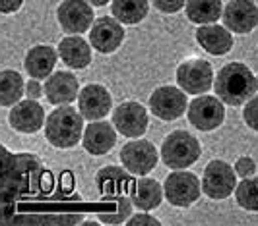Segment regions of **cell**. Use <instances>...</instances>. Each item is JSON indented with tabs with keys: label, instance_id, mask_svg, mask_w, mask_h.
Listing matches in <instances>:
<instances>
[{
	"label": "cell",
	"instance_id": "1",
	"mask_svg": "<svg viewBox=\"0 0 258 226\" xmlns=\"http://www.w3.org/2000/svg\"><path fill=\"white\" fill-rule=\"evenodd\" d=\"M216 97L229 106H241L256 95L258 81L250 68L243 62H231L223 66L214 79Z\"/></svg>",
	"mask_w": 258,
	"mask_h": 226
},
{
	"label": "cell",
	"instance_id": "2",
	"mask_svg": "<svg viewBox=\"0 0 258 226\" xmlns=\"http://www.w3.org/2000/svg\"><path fill=\"white\" fill-rule=\"evenodd\" d=\"M84 116L80 110H76L70 104H62L56 110H52L47 116L45 122V136L47 141L58 147V149H70L76 143H80L82 136V128H84Z\"/></svg>",
	"mask_w": 258,
	"mask_h": 226
},
{
	"label": "cell",
	"instance_id": "3",
	"mask_svg": "<svg viewBox=\"0 0 258 226\" xmlns=\"http://www.w3.org/2000/svg\"><path fill=\"white\" fill-rule=\"evenodd\" d=\"M200 143L186 130L171 132L161 143V161L171 170H184L200 159Z\"/></svg>",
	"mask_w": 258,
	"mask_h": 226
},
{
	"label": "cell",
	"instance_id": "4",
	"mask_svg": "<svg viewBox=\"0 0 258 226\" xmlns=\"http://www.w3.org/2000/svg\"><path fill=\"white\" fill-rule=\"evenodd\" d=\"M237 188V172L235 166H229L225 161H210L202 176V189L210 199H227Z\"/></svg>",
	"mask_w": 258,
	"mask_h": 226
},
{
	"label": "cell",
	"instance_id": "5",
	"mask_svg": "<svg viewBox=\"0 0 258 226\" xmlns=\"http://www.w3.org/2000/svg\"><path fill=\"white\" fill-rule=\"evenodd\" d=\"M177 83L184 93L204 95L214 87V68L202 58L186 60L177 68Z\"/></svg>",
	"mask_w": 258,
	"mask_h": 226
},
{
	"label": "cell",
	"instance_id": "6",
	"mask_svg": "<svg viewBox=\"0 0 258 226\" xmlns=\"http://www.w3.org/2000/svg\"><path fill=\"white\" fill-rule=\"evenodd\" d=\"M200 189L198 176L186 170H173L163 184L165 199L173 207H190L200 197Z\"/></svg>",
	"mask_w": 258,
	"mask_h": 226
},
{
	"label": "cell",
	"instance_id": "7",
	"mask_svg": "<svg viewBox=\"0 0 258 226\" xmlns=\"http://www.w3.org/2000/svg\"><path fill=\"white\" fill-rule=\"evenodd\" d=\"M132 172H128L126 168H118V166H105L101 168L95 182H97V189L101 193V201H124L130 199V191L134 186V178Z\"/></svg>",
	"mask_w": 258,
	"mask_h": 226
},
{
	"label": "cell",
	"instance_id": "8",
	"mask_svg": "<svg viewBox=\"0 0 258 226\" xmlns=\"http://www.w3.org/2000/svg\"><path fill=\"white\" fill-rule=\"evenodd\" d=\"M157 149L148 139H134L128 141L120 149V161L124 168L134 176H148L157 164Z\"/></svg>",
	"mask_w": 258,
	"mask_h": 226
},
{
	"label": "cell",
	"instance_id": "9",
	"mask_svg": "<svg viewBox=\"0 0 258 226\" xmlns=\"http://www.w3.org/2000/svg\"><path fill=\"white\" fill-rule=\"evenodd\" d=\"M225 118V102L220 97L200 95L190 102L188 122L200 132H212L223 124Z\"/></svg>",
	"mask_w": 258,
	"mask_h": 226
},
{
	"label": "cell",
	"instance_id": "10",
	"mask_svg": "<svg viewBox=\"0 0 258 226\" xmlns=\"http://www.w3.org/2000/svg\"><path fill=\"white\" fill-rule=\"evenodd\" d=\"M148 104H150V110L154 116H157L159 120L171 122L184 114L186 106H188V99H186L184 91L173 87V85H165V87L155 89Z\"/></svg>",
	"mask_w": 258,
	"mask_h": 226
},
{
	"label": "cell",
	"instance_id": "11",
	"mask_svg": "<svg viewBox=\"0 0 258 226\" xmlns=\"http://www.w3.org/2000/svg\"><path fill=\"white\" fill-rule=\"evenodd\" d=\"M58 24L70 35H84L93 25V8L88 0H62L56 10Z\"/></svg>",
	"mask_w": 258,
	"mask_h": 226
},
{
	"label": "cell",
	"instance_id": "12",
	"mask_svg": "<svg viewBox=\"0 0 258 226\" xmlns=\"http://www.w3.org/2000/svg\"><path fill=\"white\" fill-rule=\"evenodd\" d=\"M113 124H115L116 132L120 136H126V138H140L146 134L148 130V110L144 108L140 102H122L118 104L115 110H113Z\"/></svg>",
	"mask_w": 258,
	"mask_h": 226
},
{
	"label": "cell",
	"instance_id": "13",
	"mask_svg": "<svg viewBox=\"0 0 258 226\" xmlns=\"http://www.w3.org/2000/svg\"><path fill=\"white\" fill-rule=\"evenodd\" d=\"M122 41H124V27L115 16L97 18V22L91 25L90 43L97 52L111 54L122 45Z\"/></svg>",
	"mask_w": 258,
	"mask_h": 226
},
{
	"label": "cell",
	"instance_id": "14",
	"mask_svg": "<svg viewBox=\"0 0 258 226\" xmlns=\"http://www.w3.org/2000/svg\"><path fill=\"white\" fill-rule=\"evenodd\" d=\"M223 24L239 35L258 27V6L252 0H229L223 8Z\"/></svg>",
	"mask_w": 258,
	"mask_h": 226
},
{
	"label": "cell",
	"instance_id": "15",
	"mask_svg": "<svg viewBox=\"0 0 258 226\" xmlns=\"http://www.w3.org/2000/svg\"><path fill=\"white\" fill-rule=\"evenodd\" d=\"M111 108H113V99L103 85L90 83L78 95V110L86 120H101L111 112Z\"/></svg>",
	"mask_w": 258,
	"mask_h": 226
},
{
	"label": "cell",
	"instance_id": "16",
	"mask_svg": "<svg viewBox=\"0 0 258 226\" xmlns=\"http://www.w3.org/2000/svg\"><path fill=\"white\" fill-rule=\"evenodd\" d=\"M8 122L20 134H35L37 130L43 128L47 118H45L43 106L39 104L37 100L27 99L14 104L10 114H8Z\"/></svg>",
	"mask_w": 258,
	"mask_h": 226
},
{
	"label": "cell",
	"instance_id": "17",
	"mask_svg": "<svg viewBox=\"0 0 258 226\" xmlns=\"http://www.w3.org/2000/svg\"><path fill=\"white\" fill-rule=\"evenodd\" d=\"M113 126L115 124L105 122V120H93L84 130V138H82L84 149L90 155H95V157L107 155L116 143V132Z\"/></svg>",
	"mask_w": 258,
	"mask_h": 226
},
{
	"label": "cell",
	"instance_id": "18",
	"mask_svg": "<svg viewBox=\"0 0 258 226\" xmlns=\"http://www.w3.org/2000/svg\"><path fill=\"white\" fill-rule=\"evenodd\" d=\"M194 37L200 49H204L208 54H214V56H223L233 49V35L229 33V29L218 24L200 25Z\"/></svg>",
	"mask_w": 258,
	"mask_h": 226
},
{
	"label": "cell",
	"instance_id": "19",
	"mask_svg": "<svg viewBox=\"0 0 258 226\" xmlns=\"http://www.w3.org/2000/svg\"><path fill=\"white\" fill-rule=\"evenodd\" d=\"M80 85L78 79L68 72H54L47 77L45 83V97L51 100V104H70L74 99H78Z\"/></svg>",
	"mask_w": 258,
	"mask_h": 226
},
{
	"label": "cell",
	"instance_id": "20",
	"mask_svg": "<svg viewBox=\"0 0 258 226\" xmlns=\"http://www.w3.org/2000/svg\"><path fill=\"white\" fill-rule=\"evenodd\" d=\"M163 197H165V191L159 186V182L154 178H146V176L136 180L134 186H132V191H130L132 205L136 209L144 211V213L157 209L161 205Z\"/></svg>",
	"mask_w": 258,
	"mask_h": 226
},
{
	"label": "cell",
	"instance_id": "21",
	"mask_svg": "<svg viewBox=\"0 0 258 226\" xmlns=\"http://www.w3.org/2000/svg\"><path fill=\"white\" fill-rule=\"evenodd\" d=\"M58 56L60 54L49 45H37V47L27 50L26 62H24L26 72L33 79H47L54 70Z\"/></svg>",
	"mask_w": 258,
	"mask_h": 226
},
{
	"label": "cell",
	"instance_id": "22",
	"mask_svg": "<svg viewBox=\"0 0 258 226\" xmlns=\"http://www.w3.org/2000/svg\"><path fill=\"white\" fill-rule=\"evenodd\" d=\"M60 60L72 70H84L91 62V47L80 35H70L58 43Z\"/></svg>",
	"mask_w": 258,
	"mask_h": 226
},
{
	"label": "cell",
	"instance_id": "23",
	"mask_svg": "<svg viewBox=\"0 0 258 226\" xmlns=\"http://www.w3.org/2000/svg\"><path fill=\"white\" fill-rule=\"evenodd\" d=\"M221 16V0H186V18L192 24H216Z\"/></svg>",
	"mask_w": 258,
	"mask_h": 226
},
{
	"label": "cell",
	"instance_id": "24",
	"mask_svg": "<svg viewBox=\"0 0 258 226\" xmlns=\"http://www.w3.org/2000/svg\"><path fill=\"white\" fill-rule=\"evenodd\" d=\"M111 12L120 24H140L150 12L148 0H113Z\"/></svg>",
	"mask_w": 258,
	"mask_h": 226
},
{
	"label": "cell",
	"instance_id": "25",
	"mask_svg": "<svg viewBox=\"0 0 258 226\" xmlns=\"http://www.w3.org/2000/svg\"><path fill=\"white\" fill-rule=\"evenodd\" d=\"M26 93V83L22 75L14 70H2L0 75V104L2 106H14L18 104Z\"/></svg>",
	"mask_w": 258,
	"mask_h": 226
},
{
	"label": "cell",
	"instance_id": "26",
	"mask_svg": "<svg viewBox=\"0 0 258 226\" xmlns=\"http://www.w3.org/2000/svg\"><path fill=\"white\" fill-rule=\"evenodd\" d=\"M237 195V205L245 211L258 213V176L245 178L243 182H239V186L235 188Z\"/></svg>",
	"mask_w": 258,
	"mask_h": 226
},
{
	"label": "cell",
	"instance_id": "27",
	"mask_svg": "<svg viewBox=\"0 0 258 226\" xmlns=\"http://www.w3.org/2000/svg\"><path fill=\"white\" fill-rule=\"evenodd\" d=\"M243 116H245L246 126H248L250 130L258 132V95H254V97L245 104Z\"/></svg>",
	"mask_w": 258,
	"mask_h": 226
},
{
	"label": "cell",
	"instance_id": "28",
	"mask_svg": "<svg viewBox=\"0 0 258 226\" xmlns=\"http://www.w3.org/2000/svg\"><path fill=\"white\" fill-rule=\"evenodd\" d=\"M235 172L241 178H250V176L256 172V164L250 157H241L237 159V164H235Z\"/></svg>",
	"mask_w": 258,
	"mask_h": 226
},
{
	"label": "cell",
	"instance_id": "29",
	"mask_svg": "<svg viewBox=\"0 0 258 226\" xmlns=\"http://www.w3.org/2000/svg\"><path fill=\"white\" fill-rule=\"evenodd\" d=\"M154 6L163 14H175L179 12L182 6H186V0H152Z\"/></svg>",
	"mask_w": 258,
	"mask_h": 226
},
{
	"label": "cell",
	"instance_id": "30",
	"mask_svg": "<svg viewBox=\"0 0 258 226\" xmlns=\"http://www.w3.org/2000/svg\"><path fill=\"white\" fill-rule=\"evenodd\" d=\"M45 93V87H41L39 85V79H33L31 77V81L29 83H26V95H27V99H35L37 100L41 95Z\"/></svg>",
	"mask_w": 258,
	"mask_h": 226
},
{
	"label": "cell",
	"instance_id": "31",
	"mask_svg": "<svg viewBox=\"0 0 258 226\" xmlns=\"http://www.w3.org/2000/svg\"><path fill=\"white\" fill-rule=\"evenodd\" d=\"M128 224L130 226H136V224H150V226H159V220L150 216V214H136L128 218Z\"/></svg>",
	"mask_w": 258,
	"mask_h": 226
},
{
	"label": "cell",
	"instance_id": "32",
	"mask_svg": "<svg viewBox=\"0 0 258 226\" xmlns=\"http://www.w3.org/2000/svg\"><path fill=\"white\" fill-rule=\"evenodd\" d=\"M22 4H24V0H0V10L2 14H12L20 10Z\"/></svg>",
	"mask_w": 258,
	"mask_h": 226
},
{
	"label": "cell",
	"instance_id": "33",
	"mask_svg": "<svg viewBox=\"0 0 258 226\" xmlns=\"http://www.w3.org/2000/svg\"><path fill=\"white\" fill-rule=\"evenodd\" d=\"M90 4H93V6H105L107 2H111V0H88Z\"/></svg>",
	"mask_w": 258,
	"mask_h": 226
},
{
	"label": "cell",
	"instance_id": "34",
	"mask_svg": "<svg viewBox=\"0 0 258 226\" xmlns=\"http://www.w3.org/2000/svg\"><path fill=\"white\" fill-rule=\"evenodd\" d=\"M256 81H258V77H256Z\"/></svg>",
	"mask_w": 258,
	"mask_h": 226
}]
</instances>
